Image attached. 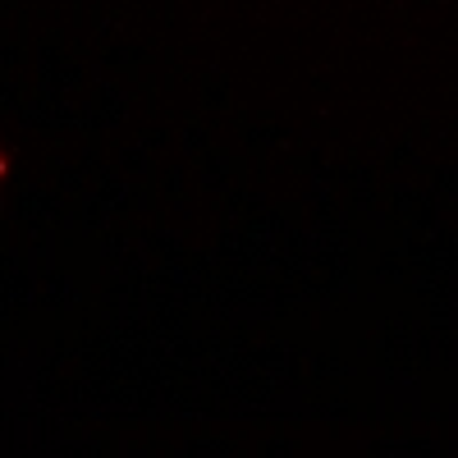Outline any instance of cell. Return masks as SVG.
<instances>
[{
  "label": "cell",
  "instance_id": "obj_1",
  "mask_svg": "<svg viewBox=\"0 0 458 458\" xmlns=\"http://www.w3.org/2000/svg\"><path fill=\"white\" fill-rule=\"evenodd\" d=\"M0 179H5V157H0Z\"/></svg>",
  "mask_w": 458,
  "mask_h": 458
}]
</instances>
